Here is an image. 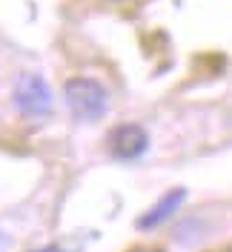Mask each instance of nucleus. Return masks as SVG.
Segmentation results:
<instances>
[{
	"label": "nucleus",
	"instance_id": "obj_5",
	"mask_svg": "<svg viewBox=\"0 0 232 252\" xmlns=\"http://www.w3.org/2000/svg\"><path fill=\"white\" fill-rule=\"evenodd\" d=\"M34 252H63V250H58V247H43V250H34Z\"/></svg>",
	"mask_w": 232,
	"mask_h": 252
},
{
	"label": "nucleus",
	"instance_id": "obj_4",
	"mask_svg": "<svg viewBox=\"0 0 232 252\" xmlns=\"http://www.w3.org/2000/svg\"><path fill=\"white\" fill-rule=\"evenodd\" d=\"M186 201V189H169L166 195H161V201L149 209V212H143L138 218V229H155V226H161L164 220H169L175 212H178V206Z\"/></svg>",
	"mask_w": 232,
	"mask_h": 252
},
{
	"label": "nucleus",
	"instance_id": "obj_2",
	"mask_svg": "<svg viewBox=\"0 0 232 252\" xmlns=\"http://www.w3.org/2000/svg\"><path fill=\"white\" fill-rule=\"evenodd\" d=\"M12 100H15L17 112H23L26 118H40V115H46L52 109V89H49V83L40 75L23 72L15 80Z\"/></svg>",
	"mask_w": 232,
	"mask_h": 252
},
{
	"label": "nucleus",
	"instance_id": "obj_6",
	"mask_svg": "<svg viewBox=\"0 0 232 252\" xmlns=\"http://www.w3.org/2000/svg\"><path fill=\"white\" fill-rule=\"evenodd\" d=\"M132 252H161V250H132Z\"/></svg>",
	"mask_w": 232,
	"mask_h": 252
},
{
	"label": "nucleus",
	"instance_id": "obj_1",
	"mask_svg": "<svg viewBox=\"0 0 232 252\" xmlns=\"http://www.w3.org/2000/svg\"><path fill=\"white\" fill-rule=\"evenodd\" d=\"M63 94H66V103L77 121H98V118H103L109 106L106 89L95 78H69L63 86Z\"/></svg>",
	"mask_w": 232,
	"mask_h": 252
},
{
	"label": "nucleus",
	"instance_id": "obj_3",
	"mask_svg": "<svg viewBox=\"0 0 232 252\" xmlns=\"http://www.w3.org/2000/svg\"><path fill=\"white\" fill-rule=\"evenodd\" d=\"M149 135L138 124H118L109 132V152L118 160H135L146 152Z\"/></svg>",
	"mask_w": 232,
	"mask_h": 252
}]
</instances>
